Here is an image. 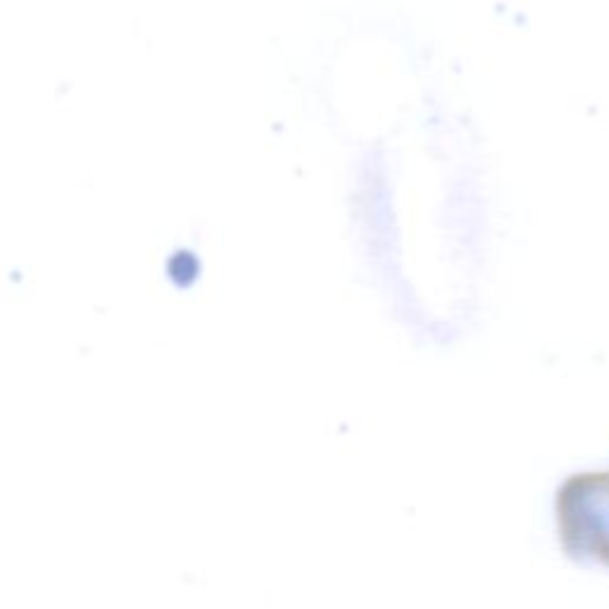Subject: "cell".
<instances>
[{"label": "cell", "mask_w": 609, "mask_h": 609, "mask_svg": "<svg viewBox=\"0 0 609 609\" xmlns=\"http://www.w3.org/2000/svg\"><path fill=\"white\" fill-rule=\"evenodd\" d=\"M555 519L567 555L609 567V464L567 479L557 493Z\"/></svg>", "instance_id": "cell-1"}]
</instances>
